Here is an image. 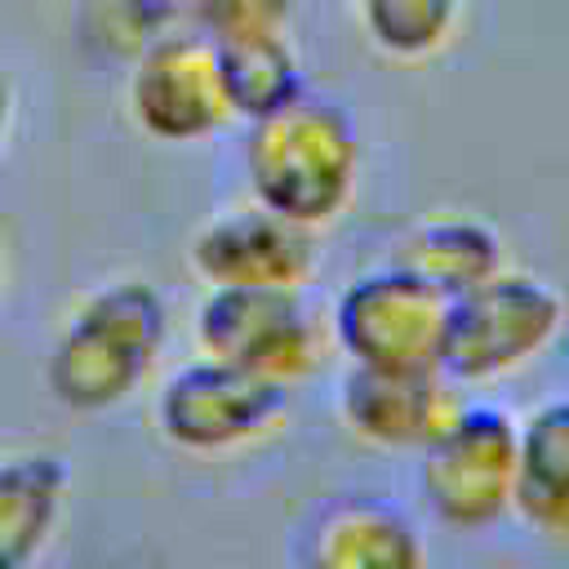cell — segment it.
<instances>
[{
	"label": "cell",
	"mask_w": 569,
	"mask_h": 569,
	"mask_svg": "<svg viewBox=\"0 0 569 569\" xmlns=\"http://www.w3.org/2000/svg\"><path fill=\"white\" fill-rule=\"evenodd\" d=\"M169 338L164 289L142 276H111L67 307L44 351V391L71 413H111L156 382Z\"/></svg>",
	"instance_id": "1"
},
{
	"label": "cell",
	"mask_w": 569,
	"mask_h": 569,
	"mask_svg": "<svg viewBox=\"0 0 569 569\" xmlns=\"http://www.w3.org/2000/svg\"><path fill=\"white\" fill-rule=\"evenodd\" d=\"M360 129L329 93L307 89L289 107L244 124L240 173L253 204L307 227H333L360 191Z\"/></svg>",
	"instance_id": "2"
},
{
	"label": "cell",
	"mask_w": 569,
	"mask_h": 569,
	"mask_svg": "<svg viewBox=\"0 0 569 569\" xmlns=\"http://www.w3.org/2000/svg\"><path fill=\"white\" fill-rule=\"evenodd\" d=\"M289 413V387L244 373L213 356L173 365L151 396L160 440L191 458H222L267 440Z\"/></svg>",
	"instance_id": "3"
},
{
	"label": "cell",
	"mask_w": 569,
	"mask_h": 569,
	"mask_svg": "<svg viewBox=\"0 0 569 569\" xmlns=\"http://www.w3.org/2000/svg\"><path fill=\"white\" fill-rule=\"evenodd\" d=\"M565 329V298L529 276L498 271L485 284L449 298L440 369L462 382H493L538 360Z\"/></svg>",
	"instance_id": "4"
},
{
	"label": "cell",
	"mask_w": 569,
	"mask_h": 569,
	"mask_svg": "<svg viewBox=\"0 0 569 569\" xmlns=\"http://www.w3.org/2000/svg\"><path fill=\"white\" fill-rule=\"evenodd\" d=\"M191 342L200 356L293 391L320 369L329 329L298 289H204L191 311Z\"/></svg>",
	"instance_id": "5"
},
{
	"label": "cell",
	"mask_w": 569,
	"mask_h": 569,
	"mask_svg": "<svg viewBox=\"0 0 569 569\" xmlns=\"http://www.w3.org/2000/svg\"><path fill=\"white\" fill-rule=\"evenodd\" d=\"M449 298L400 262L351 276L329 307V347L365 369H427L440 365Z\"/></svg>",
	"instance_id": "6"
},
{
	"label": "cell",
	"mask_w": 569,
	"mask_h": 569,
	"mask_svg": "<svg viewBox=\"0 0 569 569\" xmlns=\"http://www.w3.org/2000/svg\"><path fill=\"white\" fill-rule=\"evenodd\" d=\"M516 418L498 405H458L445 431L418 453V493L449 529H489L516 498Z\"/></svg>",
	"instance_id": "7"
},
{
	"label": "cell",
	"mask_w": 569,
	"mask_h": 569,
	"mask_svg": "<svg viewBox=\"0 0 569 569\" xmlns=\"http://www.w3.org/2000/svg\"><path fill=\"white\" fill-rule=\"evenodd\" d=\"M129 124L160 147H200L236 124L218 49L200 31H173L142 49L124 76Z\"/></svg>",
	"instance_id": "8"
},
{
	"label": "cell",
	"mask_w": 569,
	"mask_h": 569,
	"mask_svg": "<svg viewBox=\"0 0 569 569\" xmlns=\"http://www.w3.org/2000/svg\"><path fill=\"white\" fill-rule=\"evenodd\" d=\"M320 267V231L262 204L204 218L187 240V271L204 289H307Z\"/></svg>",
	"instance_id": "9"
},
{
	"label": "cell",
	"mask_w": 569,
	"mask_h": 569,
	"mask_svg": "<svg viewBox=\"0 0 569 569\" xmlns=\"http://www.w3.org/2000/svg\"><path fill=\"white\" fill-rule=\"evenodd\" d=\"M458 382L440 369H365L347 365L338 378V422L369 449L387 453H422L445 422L458 413Z\"/></svg>",
	"instance_id": "10"
},
{
	"label": "cell",
	"mask_w": 569,
	"mask_h": 569,
	"mask_svg": "<svg viewBox=\"0 0 569 569\" xmlns=\"http://www.w3.org/2000/svg\"><path fill=\"white\" fill-rule=\"evenodd\" d=\"M302 569H427L413 516L378 493L329 498L302 533Z\"/></svg>",
	"instance_id": "11"
},
{
	"label": "cell",
	"mask_w": 569,
	"mask_h": 569,
	"mask_svg": "<svg viewBox=\"0 0 569 569\" xmlns=\"http://www.w3.org/2000/svg\"><path fill=\"white\" fill-rule=\"evenodd\" d=\"M71 462L53 449L0 453V569H36L71 507Z\"/></svg>",
	"instance_id": "12"
},
{
	"label": "cell",
	"mask_w": 569,
	"mask_h": 569,
	"mask_svg": "<svg viewBox=\"0 0 569 569\" xmlns=\"http://www.w3.org/2000/svg\"><path fill=\"white\" fill-rule=\"evenodd\" d=\"M511 511L547 538H569V396L538 405L516 427Z\"/></svg>",
	"instance_id": "13"
},
{
	"label": "cell",
	"mask_w": 569,
	"mask_h": 569,
	"mask_svg": "<svg viewBox=\"0 0 569 569\" xmlns=\"http://www.w3.org/2000/svg\"><path fill=\"white\" fill-rule=\"evenodd\" d=\"M391 262H400L405 271L427 280L436 293L458 298L502 271V236L485 218L436 213L400 236Z\"/></svg>",
	"instance_id": "14"
},
{
	"label": "cell",
	"mask_w": 569,
	"mask_h": 569,
	"mask_svg": "<svg viewBox=\"0 0 569 569\" xmlns=\"http://www.w3.org/2000/svg\"><path fill=\"white\" fill-rule=\"evenodd\" d=\"M213 49H218L231 116L240 124H253L307 93L302 53H298L293 36H258V40H231V44H213Z\"/></svg>",
	"instance_id": "15"
},
{
	"label": "cell",
	"mask_w": 569,
	"mask_h": 569,
	"mask_svg": "<svg viewBox=\"0 0 569 569\" xmlns=\"http://www.w3.org/2000/svg\"><path fill=\"white\" fill-rule=\"evenodd\" d=\"M467 0H351L360 36L387 62H431L458 36Z\"/></svg>",
	"instance_id": "16"
},
{
	"label": "cell",
	"mask_w": 569,
	"mask_h": 569,
	"mask_svg": "<svg viewBox=\"0 0 569 569\" xmlns=\"http://www.w3.org/2000/svg\"><path fill=\"white\" fill-rule=\"evenodd\" d=\"M93 36L102 44H111L116 53H124L129 62L151 49L156 40L187 31V0H98L93 4Z\"/></svg>",
	"instance_id": "17"
},
{
	"label": "cell",
	"mask_w": 569,
	"mask_h": 569,
	"mask_svg": "<svg viewBox=\"0 0 569 569\" xmlns=\"http://www.w3.org/2000/svg\"><path fill=\"white\" fill-rule=\"evenodd\" d=\"M191 31L213 44L258 40V36H293L298 0H187Z\"/></svg>",
	"instance_id": "18"
},
{
	"label": "cell",
	"mask_w": 569,
	"mask_h": 569,
	"mask_svg": "<svg viewBox=\"0 0 569 569\" xmlns=\"http://www.w3.org/2000/svg\"><path fill=\"white\" fill-rule=\"evenodd\" d=\"M13 120H18V84H13L9 67L0 62V151H4L9 138H13Z\"/></svg>",
	"instance_id": "19"
},
{
	"label": "cell",
	"mask_w": 569,
	"mask_h": 569,
	"mask_svg": "<svg viewBox=\"0 0 569 569\" xmlns=\"http://www.w3.org/2000/svg\"><path fill=\"white\" fill-rule=\"evenodd\" d=\"M4 276H9V262H4V244H0V293H4Z\"/></svg>",
	"instance_id": "20"
},
{
	"label": "cell",
	"mask_w": 569,
	"mask_h": 569,
	"mask_svg": "<svg viewBox=\"0 0 569 569\" xmlns=\"http://www.w3.org/2000/svg\"><path fill=\"white\" fill-rule=\"evenodd\" d=\"M560 333H565V351H569V302H565V329Z\"/></svg>",
	"instance_id": "21"
}]
</instances>
